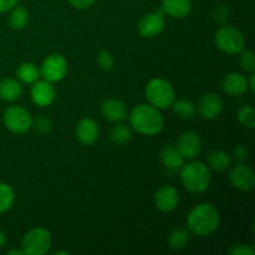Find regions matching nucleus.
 I'll use <instances>...</instances> for the list:
<instances>
[{
	"label": "nucleus",
	"mask_w": 255,
	"mask_h": 255,
	"mask_svg": "<svg viewBox=\"0 0 255 255\" xmlns=\"http://www.w3.org/2000/svg\"><path fill=\"white\" fill-rule=\"evenodd\" d=\"M221 223L219 212L213 204L201 203L194 207L187 218V229L198 237L213 234Z\"/></svg>",
	"instance_id": "nucleus-1"
},
{
	"label": "nucleus",
	"mask_w": 255,
	"mask_h": 255,
	"mask_svg": "<svg viewBox=\"0 0 255 255\" xmlns=\"http://www.w3.org/2000/svg\"><path fill=\"white\" fill-rule=\"evenodd\" d=\"M163 117L158 109L149 104L133 107L129 114V125L136 132L146 136H154L163 129Z\"/></svg>",
	"instance_id": "nucleus-2"
},
{
	"label": "nucleus",
	"mask_w": 255,
	"mask_h": 255,
	"mask_svg": "<svg viewBox=\"0 0 255 255\" xmlns=\"http://www.w3.org/2000/svg\"><path fill=\"white\" fill-rule=\"evenodd\" d=\"M181 171V182L184 188L191 193H203L211 184V171L208 166L201 161H192L183 164Z\"/></svg>",
	"instance_id": "nucleus-3"
},
{
	"label": "nucleus",
	"mask_w": 255,
	"mask_h": 255,
	"mask_svg": "<svg viewBox=\"0 0 255 255\" xmlns=\"http://www.w3.org/2000/svg\"><path fill=\"white\" fill-rule=\"evenodd\" d=\"M144 94L148 100V104L158 110L169 109L176 100L173 86L167 80L159 79V77L152 79L147 84Z\"/></svg>",
	"instance_id": "nucleus-4"
},
{
	"label": "nucleus",
	"mask_w": 255,
	"mask_h": 255,
	"mask_svg": "<svg viewBox=\"0 0 255 255\" xmlns=\"http://www.w3.org/2000/svg\"><path fill=\"white\" fill-rule=\"evenodd\" d=\"M214 41L221 51L229 55L239 54L246 49V39L238 29L229 26L228 24L219 26L214 35Z\"/></svg>",
	"instance_id": "nucleus-5"
},
{
	"label": "nucleus",
	"mask_w": 255,
	"mask_h": 255,
	"mask_svg": "<svg viewBox=\"0 0 255 255\" xmlns=\"http://www.w3.org/2000/svg\"><path fill=\"white\" fill-rule=\"evenodd\" d=\"M51 233L45 228H34L27 232L21 242V251L26 255H44L51 247Z\"/></svg>",
	"instance_id": "nucleus-6"
},
{
	"label": "nucleus",
	"mask_w": 255,
	"mask_h": 255,
	"mask_svg": "<svg viewBox=\"0 0 255 255\" xmlns=\"http://www.w3.org/2000/svg\"><path fill=\"white\" fill-rule=\"evenodd\" d=\"M5 127L15 134H24L32 127V117L26 109L21 106H10L2 116Z\"/></svg>",
	"instance_id": "nucleus-7"
},
{
	"label": "nucleus",
	"mask_w": 255,
	"mask_h": 255,
	"mask_svg": "<svg viewBox=\"0 0 255 255\" xmlns=\"http://www.w3.org/2000/svg\"><path fill=\"white\" fill-rule=\"evenodd\" d=\"M67 60L61 54H51L46 56V59L42 61L40 75L44 77V80L51 82H59L64 80L67 74Z\"/></svg>",
	"instance_id": "nucleus-8"
},
{
	"label": "nucleus",
	"mask_w": 255,
	"mask_h": 255,
	"mask_svg": "<svg viewBox=\"0 0 255 255\" xmlns=\"http://www.w3.org/2000/svg\"><path fill=\"white\" fill-rule=\"evenodd\" d=\"M164 29V12L162 9L143 15L138 22V32L141 36L151 39L156 37Z\"/></svg>",
	"instance_id": "nucleus-9"
},
{
	"label": "nucleus",
	"mask_w": 255,
	"mask_h": 255,
	"mask_svg": "<svg viewBox=\"0 0 255 255\" xmlns=\"http://www.w3.org/2000/svg\"><path fill=\"white\" fill-rule=\"evenodd\" d=\"M229 179L234 188L243 192H249L254 188L255 173L251 166L244 163H238L232 168L229 173Z\"/></svg>",
	"instance_id": "nucleus-10"
},
{
	"label": "nucleus",
	"mask_w": 255,
	"mask_h": 255,
	"mask_svg": "<svg viewBox=\"0 0 255 255\" xmlns=\"http://www.w3.org/2000/svg\"><path fill=\"white\" fill-rule=\"evenodd\" d=\"M32 102L39 107H47L54 104L56 99V91L51 82L46 80H37L32 84L30 90Z\"/></svg>",
	"instance_id": "nucleus-11"
},
{
	"label": "nucleus",
	"mask_w": 255,
	"mask_h": 255,
	"mask_svg": "<svg viewBox=\"0 0 255 255\" xmlns=\"http://www.w3.org/2000/svg\"><path fill=\"white\" fill-rule=\"evenodd\" d=\"M153 202L158 211L163 212V213H169L178 207L179 194L174 187L162 186L154 193Z\"/></svg>",
	"instance_id": "nucleus-12"
},
{
	"label": "nucleus",
	"mask_w": 255,
	"mask_h": 255,
	"mask_svg": "<svg viewBox=\"0 0 255 255\" xmlns=\"http://www.w3.org/2000/svg\"><path fill=\"white\" fill-rule=\"evenodd\" d=\"M176 147L184 159H193L202 149L201 137L196 132L186 131L179 136Z\"/></svg>",
	"instance_id": "nucleus-13"
},
{
	"label": "nucleus",
	"mask_w": 255,
	"mask_h": 255,
	"mask_svg": "<svg viewBox=\"0 0 255 255\" xmlns=\"http://www.w3.org/2000/svg\"><path fill=\"white\" fill-rule=\"evenodd\" d=\"M197 110L202 119L214 120L223 111V101L217 94H206L199 99Z\"/></svg>",
	"instance_id": "nucleus-14"
},
{
	"label": "nucleus",
	"mask_w": 255,
	"mask_h": 255,
	"mask_svg": "<svg viewBox=\"0 0 255 255\" xmlns=\"http://www.w3.org/2000/svg\"><path fill=\"white\" fill-rule=\"evenodd\" d=\"M99 125L92 119H82L76 126L77 141L85 146H91L99 139Z\"/></svg>",
	"instance_id": "nucleus-15"
},
{
	"label": "nucleus",
	"mask_w": 255,
	"mask_h": 255,
	"mask_svg": "<svg viewBox=\"0 0 255 255\" xmlns=\"http://www.w3.org/2000/svg\"><path fill=\"white\" fill-rule=\"evenodd\" d=\"M222 87H223V91L231 96H241L248 91V80L243 74L229 72L224 76Z\"/></svg>",
	"instance_id": "nucleus-16"
},
{
	"label": "nucleus",
	"mask_w": 255,
	"mask_h": 255,
	"mask_svg": "<svg viewBox=\"0 0 255 255\" xmlns=\"http://www.w3.org/2000/svg\"><path fill=\"white\" fill-rule=\"evenodd\" d=\"M101 112L111 122H121L127 117V107L121 100L110 99L102 104Z\"/></svg>",
	"instance_id": "nucleus-17"
},
{
	"label": "nucleus",
	"mask_w": 255,
	"mask_h": 255,
	"mask_svg": "<svg viewBox=\"0 0 255 255\" xmlns=\"http://www.w3.org/2000/svg\"><path fill=\"white\" fill-rule=\"evenodd\" d=\"M162 10L164 14L174 19H183L192 11L191 0H162Z\"/></svg>",
	"instance_id": "nucleus-18"
},
{
	"label": "nucleus",
	"mask_w": 255,
	"mask_h": 255,
	"mask_svg": "<svg viewBox=\"0 0 255 255\" xmlns=\"http://www.w3.org/2000/svg\"><path fill=\"white\" fill-rule=\"evenodd\" d=\"M161 162L164 168L171 172L179 171L184 164V158L176 146H167L161 152Z\"/></svg>",
	"instance_id": "nucleus-19"
},
{
	"label": "nucleus",
	"mask_w": 255,
	"mask_h": 255,
	"mask_svg": "<svg viewBox=\"0 0 255 255\" xmlns=\"http://www.w3.org/2000/svg\"><path fill=\"white\" fill-rule=\"evenodd\" d=\"M22 94L20 82L15 79H4L0 81V99L12 102L19 99Z\"/></svg>",
	"instance_id": "nucleus-20"
},
{
	"label": "nucleus",
	"mask_w": 255,
	"mask_h": 255,
	"mask_svg": "<svg viewBox=\"0 0 255 255\" xmlns=\"http://www.w3.org/2000/svg\"><path fill=\"white\" fill-rule=\"evenodd\" d=\"M207 164H208L209 169L222 172L231 166V156L226 151L214 149V151L209 152V154L207 156Z\"/></svg>",
	"instance_id": "nucleus-21"
},
{
	"label": "nucleus",
	"mask_w": 255,
	"mask_h": 255,
	"mask_svg": "<svg viewBox=\"0 0 255 255\" xmlns=\"http://www.w3.org/2000/svg\"><path fill=\"white\" fill-rule=\"evenodd\" d=\"M40 75V69L34 64V62H22L16 70V77L24 84H30L32 85L35 81L39 80Z\"/></svg>",
	"instance_id": "nucleus-22"
},
{
	"label": "nucleus",
	"mask_w": 255,
	"mask_h": 255,
	"mask_svg": "<svg viewBox=\"0 0 255 255\" xmlns=\"http://www.w3.org/2000/svg\"><path fill=\"white\" fill-rule=\"evenodd\" d=\"M9 25L14 30H22L29 24V12L22 6H14L10 10Z\"/></svg>",
	"instance_id": "nucleus-23"
},
{
	"label": "nucleus",
	"mask_w": 255,
	"mask_h": 255,
	"mask_svg": "<svg viewBox=\"0 0 255 255\" xmlns=\"http://www.w3.org/2000/svg\"><path fill=\"white\" fill-rule=\"evenodd\" d=\"M189 242V231L186 228H176L171 232L168 237V244L172 249L186 248Z\"/></svg>",
	"instance_id": "nucleus-24"
},
{
	"label": "nucleus",
	"mask_w": 255,
	"mask_h": 255,
	"mask_svg": "<svg viewBox=\"0 0 255 255\" xmlns=\"http://www.w3.org/2000/svg\"><path fill=\"white\" fill-rule=\"evenodd\" d=\"M110 137H111V141L114 142L115 144H120V146L126 144L127 142H129V139L132 138V128L128 125H116V126L112 127Z\"/></svg>",
	"instance_id": "nucleus-25"
},
{
	"label": "nucleus",
	"mask_w": 255,
	"mask_h": 255,
	"mask_svg": "<svg viewBox=\"0 0 255 255\" xmlns=\"http://www.w3.org/2000/svg\"><path fill=\"white\" fill-rule=\"evenodd\" d=\"M15 201V192L7 183L0 182V214L6 213Z\"/></svg>",
	"instance_id": "nucleus-26"
},
{
	"label": "nucleus",
	"mask_w": 255,
	"mask_h": 255,
	"mask_svg": "<svg viewBox=\"0 0 255 255\" xmlns=\"http://www.w3.org/2000/svg\"><path fill=\"white\" fill-rule=\"evenodd\" d=\"M172 107H173V111L179 119L183 120H189L193 117V115L196 114V106L192 101L189 100H178L172 104Z\"/></svg>",
	"instance_id": "nucleus-27"
},
{
	"label": "nucleus",
	"mask_w": 255,
	"mask_h": 255,
	"mask_svg": "<svg viewBox=\"0 0 255 255\" xmlns=\"http://www.w3.org/2000/svg\"><path fill=\"white\" fill-rule=\"evenodd\" d=\"M237 119L243 126L248 128H254L255 127V110L253 106H242L237 112Z\"/></svg>",
	"instance_id": "nucleus-28"
},
{
	"label": "nucleus",
	"mask_w": 255,
	"mask_h": 255,
	"mask_svg": "<svg viewBox=\"0 0 255 255\" xmlns=\"http://www.w3.org/2000/svg\"><path fill=\"white\" fill-rule=\"evenodd\" d=\"M239 56V65L247 72L255 71V55L252 50H242Z\"/></svg>",
	"instance_id": "nucleus-29"
},
{
	"label": "nucleus",
	"mask_w": 255,
	"mask_h": 255,
	"mask_svg": "<svg viewBox=\"0 0 255 255\" xmlns=\"http://www.w3.org/2000/svg\"><path fill=\"white\" fill-rule=\"evenodd\" d=\"M97 64L104 71H110L115 65V59L112 54L107 50H101L97 54Z\"/></svg>",
	"instance_id": "nucleus-30"
},
{
	"label": "nucleus",
	"mask_w": 255,
	"mask_h": 255,
	"mask_svg": "<svg viewBox=\"0 0 255 255\" xmlns=\"http://www.w3.org/2000/svg\"><path fill=\"white\" fill-rule=\"evenodd\" d=\"M212 16H213L214 22L219 25V26H223L227 25L229 21V10L228 7L224 6V5H218L213 9L212 12Z\"/></svg>",
	"instance_id": "nucleus-31"
},
{
	"label": "nucleus",
	"mask_w": 255,
	"mask_h": 255,
	"mask_svg": "<svg viewBox=\"0 0 255 255\" xmlns=\"http://www.w3.org/2000/svg\"><path fill=\"white\" fill-rule=\"evenodd\" d=\"M32 126L35 127L39 133L41 134H47L52 128V122L51 120L47 119L46 116H40L37 117L35 121H32Z\"/></svg>",
	"instance_id": "nucleus-32"
},
{
	"label": "nucleus",
	"mask_w": 255,
	"mask_h": 255,
	"mask_svg": "<svg viewBox=\"0 0 255 255\" xmlns=\"http://www.w3.org/2000/svg\"><path fill=\"white\" fill-rule=\"evenodd\" d=\"M231 255H254L255 248L253 246H246V244H237L232 247L229 251Z\"/></svg>",
	"instance_id": "nucleus-33"
},
{
	"label": "nucleus",
	"mask_w": 255,
	"mask_h": 255,
	"mask_svg": "<svg viewBox=\"0 0 255 255\" xmlns=\"http://www.w3.org/2000/svg\"><path fill=\"white\" fill-rule=\"evenodd\" d=\"M233 156L237 161H239V162L246 161L249 156L248 148H247L244 144H237L233 149Z\"/></svg>",
	"instance_id": "nucleus-34"
},
{
	"label": "nucleus",
	"mask_w": 255,
	"mask_h": 255,
	"mask_svg": "<svg viewBox=\"0 0 255 255\" xmlns=\"http://www.w3.org/2000/svg\"><path fill=\"white\" fill-rule=\"evenodd\" d=\"M95 1L96 0H69L70 5L77 10L89 9L90 6H92L95 4Z\"/></svg>",
	"instance_id": "nucleus-35"
},
{
	"label": "nucleus",
	"mask_w": 255,
	"mask_h": 255,
	"mask_svg": "<svg viewBox=\"0 0 255 255\" xmlns=\"http://www.w3.org/2000/svg\"><path fill=\"white\" fill-rule=\"evenodd\" d=\"M17 5V0H0V12H7Z\"/></svg>",
	"instance_id": "nucleus-36"
},
{
	"label": "nucleus",
	"mask_w": 255,
	"mask_h": 255,
	"mask_svg": "<svg viewBox=\"0 0 255 255\" xmlns=\"http://www.w3.org/2000/svg\"><path fill=\"white\" fill-rule=\"evenodd\" d=\"M248 80V89H251L252 92H255V74L254 72H251L249 77H247Z\"/></svg>",
	"instance_id": "nucleus-37"
},
{
	"label": "nucleus",
	"mask_w": 255,
	"mask_h": 255,
	"mask_svg": "<svg viewBox=\"0 0 255 255\" xmlns=\"http://www.w3.org/2000/svg\"><path fill=\"white\" fill-rule=\"evenodd\" d=\"M6 244V236L2 231H0V249L4 248V246Z\"/></svg>",
	"instance_id": "nucleus-38"
},
{
	"label": "nucleus",
	"mask_w": 255,
	"mask_h": 255,
	"mask_svg": "<svg viewBox=\"0 0 255 255\" xmlns=\"http://www.w3.org/2000/svg\"><path fill=\"white\" fill-rule=\"evenodd\" d=\"M7 254H9V255H24V252H22V251H15V249H14V251L7 252Z\"/></svg>",
	"instance_id": "nucleus-39"
},
{
	"label": "nucleus",
	"mask_w": 255,
	"mask_h": 255,
	"mask_svg": "<svg viewBox=\"0 0 255 255\" xmlns=\"http://www.w3.org/2000/svg\"><path fill=\"white\" fill-rule=\"evenodd\" d=\"M69 254L70 253L67 251H57L54 253V255H69Z\"/></svg>",
	"instance_id": "nucleus-40"
}]
</instances>
